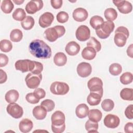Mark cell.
<instances>
[{
  "label": "cell",
  "instance_id": "6da1fadb",
  "mask_svg": "<svg viewBox=\"0 0 133 133\" xmlns=\"http://www.w3.org/2000/svg\"><path fill=\"white\" fill-rule=\"evenodd\" d=\"M30 53L39 59H48L51 56V48L43 40L36 39L32 41L29 45Z\"/></svg>",
  "mask_w": 133,
  "mask_h": 133
},
{
  "label": "cell",
  "instance_id": "cb8c5ba5",
  "mask_svg": "<svg viewBox=\"0 0 133 133\" xmlns=\"http://www.w3.org/2000/svg\"><path fill=\"white\" fill-rule=\"evenodd\" d=\"M89 119L94 122H99L102 118V114L98 109H91L88 114Z\"/></svg>",
  "mask_w": 133,
  "mask_h": 133
},
{
  "label": "cell",
  "instance_id": "7c38bea8",
  "mask_svg": "<svg viewBox=\"0 0 133 133\" xmlns=\"http://www.w3.org/2000/svg\"><path fill=\"white\" fill-rule=\"evenodd\" d=\"M92 72L91 65L87 62H82L79 63L77 66V72L78 75L82 77H86L90 75Z\"/></svg>",
  "mask_w": 133,
  "mask_h": 133
},
{
  "label": "cell",
  "instance_id": "f35d334b",
  "mask_svg": "<svg viewBox=\"0 0 133 133\" xmlns=\"http://www.w3.org/2000/svg\"><path fill=\"white\" fill-rule=\"evenodd\" d=\"M114 107V103L113 101L109 99H104L101 103V107L102 109L106 112L111 111L113 110Z\"/></svg>",
  "mask_w": 133,
  "mask_h": 133
},
{
  "label": "cell",
  "instance_id": "7a4b0ae2",
  "mask_svg": "<svg viewBox=\"0 0 133 133\" xmlns=\"http://www.w3.org/2000/svg\"><path fill=\"white\" fill-rule=\"evenodd\" d=\"M129 35V31L125 26H121L118 27L115 31V35L114 37V43L116 45L119 47L125 46L126 43L127 39Z\"/></svg>",
  "mask_w": 133,
  "mask_h": 133
},
{
  "label": "cell",
  "instance_id": "9a60e30c",
  "mask_svg": "<svg viewBox=\"0 0 133 133\" xmlns=\"http://www.w3.org/2000/svg\"><path fill=\"white\" fill-rule=\"evenodd\" d=\"M87 11L82 7L77 8L74 10L73 12V18L77 22H83L87 19L88 18Z\"/></svg>",
  "mask_w": 133,
  "mask_h": 133
},
{
  "label": "cell",
  "instance_id": "1f68e13d",
  "mask_svg": "<svg viewBox=\"0 0 133 133\" xmlns=\"http://www.w3.org/2000/svg\"><path fill=\"white\" fill-rule=\"evenodd\" d=\"M12 18L17 21H22L26 17V14L23 9L21 8H17L12 14Z\"/></svg>",
  "mask_w": 133,
  "mask_h": 133
},
{
  "label": "cell",
  "instance_id": "836d02e7",
  "mask_svg": "<svg viewBox=\"0 0 133 133\" xmlns=\"http://www.w3.org/2000/svg\"><path fill=\"white\" fill-rule=\"evenodd\" d=\"M85 129L88 132H98V123L89 119L85 123Z\"/></svg>",
  "mask_w": 133,
  "mask_h": 133
},
{
  "label": "cell",
  "instance_id": "9c48e42d",
  "mask_svg": "<svg viewBox=\"0 0 133 133\" xmlns=\"http://www.w3.org/2000/svg\"><path fill=\"white\" fill-rule=\"evenodd\" d=\"M90 35V31L89 28L84 25L78 26L75 32L76 38L81 41L84 42L89 38Z\"/></svg>",
  "mask_w": 133,
  "mask_h": 133
},
{
  "label": "cell",
  "instance_id": "ab89813d",
  "mask_svg": "<svg viewBox=\"0 0 133 133\" xmlns=\"http://www.w3.org/2000/svg\"><path fill=\"white\" fill-rule=\"evenodd\" d=\"M41 105L44 107L47 112H50L53 110L55 106L54 102L52 100L48 99L43 100L41 102Z\"/></svg>",
  "mask_w": 133,
  "mask_h": 133
},
{
  "label": "cell",
  "instance_id": "83f0119b",
  "mask_svg": "<svg viewBox=\"0 0 133 133\" xmlns=\"http://www.w3.org/2000/svg\"><path fill=\"white\" fill-rule=\"evenodd\" d=\"M120 96L124 100L132 101L133 100V89L132 88H123L121 92Z\"/></svg>",
  "mask_w": 133,
  "mask_h": 133
},
{
  "label": "cell",
  "instance_id": "8d00e7d4",
  "mask_svg": "<svg viewBox=\"0 0 133 133\" xmlns=\"http://www.w3.org/2000/svg\"><path fill=\"white\" fill-rule=\"evenodd\" d=\"M12 48V45L10 41L8 39H2L0 42V48L2 51L8 52Z\"/></svg>",
  "mask_w": 133,
  "mask_h": 133
},
{
  "label": "cell",
  "instance_id": "681fc988",
  "mask_svg": "<svg viewBox=\"0 0 133 133\" xmlns=\"http://www.w3.org/2000/svg\"><path fill=\"white\" fill-rule=\"evenodd\" d=\"M54 28L57 30L58 33L59 34V37H61L62 36H63L65 32V28L62 26V25H57V26H55Z\"/></svg>",
  "mask_w": 133,
  "mask_h": 133
},
{
  "label": "cell",
  "instance_id": "52a82bcc",
  "mask_svg": "<svg viewBox=\"0 0 133 133\" xmlns=\"http://www.w3.org/2000/svg\"><path fill=\"white\" fill-rule=\"evenodd\" d=\"M42 79L41 74H35L32 73H29L25 77V81L27 86L31 89L36 88L40 84Z\"/></svg>",
  "mask_w": 133,
  "mask_h": 133
},
{
  "label": "cell",
  "instance_id": "f5cc1de1",
  "mask_svg": "<svg viewBox=\"0 0 133 133\" xmlns=\"http://www.w3.org/2000/svg\"><path fill=\"white\" fill-rule=\"evenodd\" d=\"M133 44H130L127 48V55L130 57L131 58L133 57Z\"/></svg>",
  "mask_w": 133,
  "mask_h": 133
},
{
  "label": "cell",
  "instance_id": "d6986e66",
  "mask_svg": "<svg viewBox=\"0 0 133 133\" xmlns=\"http://www.w3.org/2000/svg\"><path fill=\"white\" fill-rule=\"evenodd\" d=\"M47 110L44 107L41 105H37L33 109L32 113L33 116L38 120L44 119L47 115Z\"/></svg>",
  "mask_w": 133,
  "mask_h": 133
},
{
  "label": "cell",
  "instance_id": "f546056e",
  "mask_svg": "<svg viewBox=\"0 0 133 133\" xmlns=\"http://www.w3.org/2000/svg\"><path fill=\"white\" fill-rule=\"evenodd\" d=\"M104 15L108 21H113L116 19L117 17V12L115 9L113 8H109L105 10Z\"/></svg>",
  "mask_w": 133,
  "mask_h": 133
},
{
  "label": "cell",
  "instance_id": "5bb4252c",
  "mask_svg": "<svg viewBox=\"0 0 133 133\" xmlns=\"http://www.w3.org/2000/svg\"><path fill=\"white\" fill-rule=\"evenodd\" d=\"M54 19V16L52 14L46 12L40 16L38 20L39 25L43 28H47L51 24Z\"/></svg>",
  "mask_w": 133,
  "mask_h": 133
},
{
  "label": "cell",
  "instance_id": "d4e9b609",
  "mask_svg": "<svg viewBox=\"0 0 133 133\" xmlns=\"http://www.w3.org/2000/svg\"><path fill=\"white\" fill-rule=\"evenodd\" d=\"M101 98L102 97L97 94L90 92L87 98V101L90 105H97L100 103Z\"/></svg>",
  "mask_w": 133,
  "mask_h": 133
},
{
  "label": "cell",
  "instance_id": "7402d4cb",
  "mask_svg": "<svg viewBox=\"0 0 133 133\" xmlns=\"http://www.w3.org/2000/svg\"><path fill=\"white\" fill-rule=\"evenodd\" d=\"M66 61L67 58L66 55L61 52L56 53L54 57V62L57 66H61L64 65L66 63Z\"/></svg>",
  "mask_w": 133,
  "mask_h": 133
},
{
  "label": "cell",
  "instance_id": "4316f807",
  "mask_svg": "<svg viewBox=\"0 0 133 133\" xmlns=\"http://www.w3.org/2000/svg\"><path fill=\"white\" fill-rule=\"evenodd\" d=\"M35 21L34 18L31 16H26V17L21 22L22 27L25 30H31L34 26Z\"/></svg>",
  "mask_w": 133,
  "mask_h": 133
},
{
  "label": "cell",
  "instance_id": "c3c4849f",
  "mask_svg": "<svg viewBox=\"0 0 133 133\" xmlns=\"http://www.w3.org/2000/svg\"><path fill=\"white\" fill-rule=\"evenodd\" d=\"M51 5L52 7L55 9H59L62 5V0H51Z\"/></svg>",
  "mask_w": 133,
  "mask_h": 133
},
{
  "label": "cell",
  "instance_id": "ffe728a7",
  "mask_svg": "<svg viewBox=\"0 0 133 133\" xmlns=\"http://www.w3.org/2000/svg\"><path fill=\"white\" fill-rule=\"evenodd\" d=\"M89 112V108L85 103H81L78 105L75 109V114L79 118L86 117Z\"/></svg>",
  "mask_w": 133,
  "mask_h": 133
},
{
  "label": "cell",
  "instance_id": "30bf717a",
  "mask_svg": "<svg viewBox=\"0 0 133 133\" xmlns=\"http://www.w3.org/2000/svg\"><path fill=\"white\" fill-rule=\"evenodd\" d=\"M43 7V2L41 0H32L27 3L25 10L29 14H33L41 10Z\"/></svg>",
  "mask_w": 133,
  "mask_h": 133
},
{
  "label": "cell",
  "instance_id": "816d5d0a",
  "mask_svg": "<svg viewBox=\"0 0 133 133\" xmlns=\"http://www.w3.org/2000/svg\"><path fill=\"white\" fill-rule=\"evenodd\" d=\"M0 73H1V77H0V83L3 84L5 83L7 78V76L5 72H4L2 69H0Z\"/></svg>",
  "mask_w": 133,
  "mask_h": 133
},
{
  "label": "cell",
  "instance_id": "2e32d148",
  "mask_svg": "<svg viewBox=\"0 0 133 133\" xmlns=\"http://www.w3.org/2000/svg\"><path fill=\"white\" fill-rule=\"evenodd\" d=\"M80 48L79 44L74 41H71L66 44L65 50L69 55L75 56L79 52Z\"/></svg>",
  "mask_w": 133,
  "mask_h": 133
},
{
  "label": "cell",
  "instance_id": "484cf974",
  "mask_svg": "<svg viewBox=\"0 0 133 133\" xmlns=\"http://www.w3.org/2000/svg\"><path fill=\"white\" fill-rule=\"evenodd\" d=\"M103 19L99 16H94L90 19V25L91 26L95 29V30L98 29L101 27L102 24L104 23Z\"/></svg>",
  "mask_w": 133,
  "mask_h": 133
},
{
  "label": "cell",
  "instance_id": "603a6c76",
  "mask_svg": "<svg viewBox=\"0 0 133 133\" xmlns=\"http://www.w3.org/2000/svg\"><path fill=\"white\" fill-rule=\"evenodd\" d=\"M19 96V94L17 90L11 89L6 92L5 96V99L8 103H14L18 100Z\"/></svg>",
  "mask_w": 133,
  "mask_h": 133
},
{
  "label": "cell",
  "instance_id": "ba28073f",
  "mask_svg": "<svg viewBox=\"0 0 133 133\" xmlns=\"http://www.w3.org/2000/svg\"><path fill=\"white\" fill-rule=\"evenodd\" d=\"M6 110L10 115L17 119L21 117L23 114L22 108L15 102L9 104L7 107Z\"/></svg>",
  "mask_w": 133,
  "mask_h": 133
},
{
  "label": "cell",
  "instance_id": "f907efd6",
  "mask_svg": "<svg viewBox=\"0 0 133 133\" xmlns=\"http://www.w3.org/2000/svg\"><path fill=\"white\" fill-rule=\"evenodd\" d=\"M133 123L131 122L127 123L124 127V131L126 133H132Z\"/></svg>",
  "mask_w": 133,
  "mask_h": 133
},
{
  "label": "cell",
  "instance_id": "ac0fdd59",
  "mask_svg": "<svg viewBox=\"0 0 133 133\" xmlns=\"http://www.w3.org/2000/svg\"><path fill=\"white\" fill-rule=\"evenodd\" d=\"M45 37L50 42H54L59 38L57 30L54 28H50L46 29L44 32Z\"/></svg>",
  "mask_w": 133,
  "mask_h": 133
},
{
  "label": "cell",
  "instance_id": "5b68a950",
  "mask_svg": "<svg viewBox=\"0 0 133 133\" xmlns=\"http://www.w3.org/2000/svg\"><path fill=\"white\" fill-rule=\"evenodd\" d=\"M35 61H32L29 59L19 60L16 62L15 66L17 70L20 71L22 73L28 71L32 72L35 67Z\"/></svg>",
  "mask_w": 133,
  "mask_h": 133
},
{
  "label": "cell",
  "instance_id": "7bdbcfd3",
  "mask_svg": "<svg viewBox=\"0 0 133 133\" xmlns=\"http://www.w3.org/2000/svg\"><path fill=\"white\" fill-rule=\"evenodd\" d=\"M35 65L34 69L31 73L35 74H41V73L42 72L43 70V64L37 61H35Z\"/></svg>",
  "mask_w": 133,
  "mask_h": 133
},
{
  "label": "cell",
  "instance_id": "b9f144b4",
  "mask_svg": "<svg viewBox=\"0 0 133 133\" xmlns=\"http://www.w3.org/2000/svg\"><path fill=\"white\" fill-rule=\"evenodd\" d=\"M25 99L28 102L31 104L37 103L39 101V99H38L35 96L34 92H30L28 94L25 96Z\"/></svg>",
  "mask_w": 133,
  "mask_h": 133
},
{
  "label": "cell",
  "instance_id": "3957f363",
  "mask_svg": "<svg viewBox=\"0 0 133 133\" xmlns=\"http://www.w3.org/2000/svg\"><path fill=\"white\" fill-rule=\"evenodd\" d=\"M114 28L115 25L113 21H104L101 27L96 30V34L99 38L105 39L110 36L114 30Z\"/></svg>",
  "mask_w": 133,
  "mask_h": 133
},
{
  "label": "cell",
  "instance_id": "e0dca14e",
  "mask_svg": "<svg viewBox=\"0 0 133 133\" xmlns=\"http://www.w3.org/2000/svg\"><path fill=\"white\" fill-rule=\"evenodd\" d=\"M33 127V124L30 119L24 118L22 119L19 124V130L21 132L26 133L30 131Z\"/></svg>",
  "mask_w": 133,
  "mask_h": 133
},
{
  "label": "cell",
  "instance_id": "f6af8a7d",
  "mask_svg": "<svg viewBox=\"0 0 133 133\" xmlns=\"http://www.w3.org/2000/svg\"><path fill=\"white\" fill-rule=\"evenodd\" d=\"M133 105L130 104L125 109V114L126 117L130 119L133 118Z\"/></svg>",
  "mask_w": 133,
  "mask_h": 133
},
{
  "label": "cell",
  "instance_id": "74e56055",
  "mask_svg": "<svg viewBox=\"0 0 133 133\" xmlns=\"http://www.w3.org/2000/svg\"><path fill=\"white\" fill-rule=\"evenodd\" d=\"M133 77L131 73L127 72L124 73L120 76V82L124 85H127L132 82Z\"/></svg>",
  "mask_w": 133,
  "mask_h": 133
},
{
  "label": "cell",
  "instance_id": "d590c367",
  "mask_svg": "<svg viewBox=\"0 0 133 133\" xmlns=\"http://www.w3.org/2000/svg\"><path fill=\"white\" fill-rule=\"evenodd\" d=\"M122 67L119 63H114L111 64L109 66V72L112 75H118L122 72Z\"/></svg>",
  "mask_w": 133,
  "mask_h": 133
},
{
  "label": "cell",
  "instance_id": "f1b7e54d",
  "mask_svg": "<svg viewBox=\"0 0 133 133\" xmlns=\"http://www.w3.org/2000/svg\"><path fill=\"white\" fill-rule=\"evenodd\" d=\"M14 5L10 0H4L2 1L1 8L5 14H9L14 9Z\"/></svg>",
  "mask_w": 133,
  "mask_h": 133
},
{
  "label": "cell",
  "instance_id": "8fae6325",
  "mask_svg": "<svg viewBox=\"0 0 133 133\" xmlns=\"http://www.w3.org/2000/svg\"><path fill=\"white\" fill-rule=\"evenodd\" d=\"M103 123L104 125L108 128H115L119 125L120 119L117 115L109 114L104 117Z\"/></svg>",
  "mask_w": 133,
  "mask_h": 133
},
{
  "label": "cell",
  "instance_id": "60d3db41",
  "mask_svg": "<svg viewBox=\"0 0 133 133\" xmlns=\"http://www.w3.org/2000/svg\"><path fill=\"white\" fill-rule=\"evenodd\" d=\"M69 19V15L67 12L65 11H60L57 15V20L61 23H63L66 22Z\"/></svg>",
  "mask_w": 133,
  "mask_h": 133
},
{
  "label": "cell",
  "instance_id": "bcb514c9",
  "mask_svg": "<svg viewBox=\"0 0 133 133\" xmlns=\"http://www.w3.org/2000/svg\"><path fill=\"white\" fill-rule=\"evenodd\" d=\"M8 62V57L3 54H0V66L3 67L7 64Z\"/></svg>",
  "mask_w": 133,
  "mask_h": 133
},
{
  "label": "cell",
  "instance_id": "e575fe53",
  "mask_svg": "<svg viewBox=\"0 0 133 133\" xmlns=\"http://www.w3.org/2000/svg\"><path fill=\"white\" fill-rule=\"evenodd\" d=\"M87 46L93 48L96 52H99L101 48V45L100 42L94 37H90V39L87 43Z\"/></svg>",
  "mask_w": 133,
  "mask_h": 133
},
{
  "label": "cell",
  "instance_id": "277c9868",
  "mask_svg": "<svg viewBox=\"0 0 133 133\" xmlns=\"http://www.w3.org/2000/svg\"><path fill=\"white\" fill-rule=\"evenodd\" d=\"M87 86L90 92L97 94L102 97L103 92V82L100 78L97 77L91 78L88 81Z\"/></svg>",
  "mask_w": 133,
  "mask_h": 133
},
{
  "label": "cell",
  "instance_id": "4dcf8cb0",
  "mask_svg": "<svg viewBox=\"0 0 133 133\" xmlns=\"http://www.w3.org/2000/svg\"><path fill=\"white\" fill-rule=\"evenodd\" d=\"M23 37V34L22 31L18 29L12 30L10 34V38L12 42H20Z\"/></svg>",
  "mask_w": 133,
  "mask_h": 133
},
{
  "label": "cell",
  "instance_id": "8992f818",
  "mask_svg": "<svg viewBox=\"0 0 133 133\" xmlns=\"http://www.w3.org/2000/svg\"><path fill=\"white\" fill-rule=\"evenodd\" d=\"M50 90L51 92L54 95H64L68 92L69 86L64 82L56 81L51 84Z\"/></svg>",
  "mask_w": 133,
  "mask_h": 133
},
{
  "label": "cell",
  "instance_id": "4fadbf2b",
  "mask_svg": "<svg viewBox=\"0 0 133 133\" xmlns=\"http://www.w3.org/2000/svg\"><path fill=\"white\" fill-rule=\"evenodd\" d=\"M65 117L64 113L61 111H55L51 115V125L60 126L65 124Z\"/></svg>",
  "mask_w": 133,
  "mask_h": 133
},
{
  "label": "cell",
  "instance_id": "ee69618b",
  "mask_svg": "<svg viewBox=\"0 0 133 133\" xmlns=\"http://www.w3.org/2000/svg\"><path fill=\"white\" fill-rule=\"evenodd\" d=\"M34 94L38 99L44 98L46 95V92L45 90L41 88H36L34 91Z\"/></svg>",
  "mask_w": 133,
  "mask_h": 133
},
{
  "label": "cell",
  "instance_id": "7dc6e473",
  "mask_svg": "<svg viewBox=\"0 0 133 133\" xmlns=\"http://www.w3.org/2000/svg\"><path fill=\"white\" fill-rule=\"evenodd\" d=\"M65 128V124L60 126H54L51 125V129L55 133H61L64 131Z\"/></svg>",
  "mask_w": 133,
  "mask_h": 133
},
{
  "label": "cell",
  "instance_id": "db71d44e",
  "mask_svg": "<svg viewBox=\"0 0 133 133\" xmlns=\"http://www.w3.org/2000/svg\"><path fill=\"white\" fill-rule=\"evenodd\" d=\"M13 2L17 5H21L24 2V1L23 0H17V1L13 0Z\"/></svg>",
  "mask_w": 133,
  "mask_h": 133
},
{
  "label": "cell",
  "instance_id": "44dd1931",
  "mask_svg": "<svg viewBox=\"0 0 133 133\" xmlns=\"http://www.w3.org/2000/svg\"><path fill=\"white\" fill-rule=\"evenodd\" d=\"M96 56V50L91 47H88L84 48L82 51V57L88 60H91L94 59Z\"/></svg>",
  "mask_w": 133,
  "mask_h": 133
},
{
  "label": "cell",
  "instance_id": "d6a6232c",
  "mask_svg": "<svg viewBox=\"0 0 133 133\" xmlns=\"http://www.w3.org/2000/svg\"><path fill=\"white\" fill-rule=\"evenodd\" d=\"M118 10L122 14H127L130 12L132 9L131 4L127 1L124 0L122 5L117 8Z\"/></svg>",
  "mask_w": 133,
  "mask_h": 133
}]
</instances>
